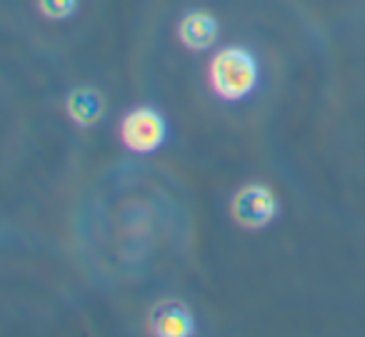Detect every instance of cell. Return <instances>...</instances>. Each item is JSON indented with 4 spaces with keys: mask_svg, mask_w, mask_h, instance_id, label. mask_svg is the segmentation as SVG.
Returning <instances> with one entry per match:
<instances>
[{
    "mask_svg": "<svg viewBox=\"0 0 365 337\" xmlns=\"http://www.w3.org/2000/svg\"><path fill=\"white\" fill-rule=\"evenodd\" d=\"M213 90L225 100H240L258 85V63L253 53L240 46H228L210 63Z\"/></svg>",
    "mask_w": 365,
    "mask_h": 337,
    "instance_id": "1",
    "label": "cell"
},
{
    "mask_svg": "<svg viewBox=\"0 0 365 337\" xmlns=\"http://www.w3.org/2000/svg\"><path fill=\"white\" fill-rule=\"evenodd\" d=\"M120 138L130 150L153 152L165 140V120L153 108H135L123 120Z\"/></svg>",
    "mask_w": 365,
    "mask_h": 337,
    "instance_id": "2",
    "label": "cell"
},
{
    "mask_svg": "<svg viewBox=\"0 0 365 337\" xmlns=\"http://www.w3.org/2000/svg\"><path fill=\"white\" fill-rule=\"evenodd\" d=\"M275 215V195L265 185H248L235 195L233 217L243 227H263Z\"/></svg>",
    "mask_w": 365,
    "mask_h": 337,
    "instance_id": "3",
    "label": "cell"
},
{
    "mask_svg": "<svg viewBox=\"0 0 365 337\" xmlns=\"http://www.w3.org/2000/svg\"><path fill=\"white\" fill-rule=\"evenodd\" d=\"M218 38V21L205 11H190L180 21V41L190 51H205Z\"/></svg>",
    "mask_w": 365,
    "mask_h": 337,
    "instance_id": "4",
    "label": "cell"
},
{
    "mask_svg": "<svg viewBox=\"0 0 365 337\" xmlns=\"http://www.w3.org/2000/svg\"><path fill=\"white\" fill-rule=\"evenodd\" d=\"M153 330L158 335L168 337H182L193 332V315L178 302H165L153 315Z\"/></svg>",
    "mask_w": 365,
    "mask_h": 337,
    "instance_id": "5",
    "label": "cell"
},
{
    "mask_svg": "<svg viewBox=\"0 0 365 337\" xmlns=\"http://www.w3.org/2000/svg\"><path fill=\"white\" fill-rule=\"evenodd\" d=\"M68 113H71L73 123L83 128H91L101 120L103 115V98L101 93H96L93 88H81L73 90L68 98Z\"/></svg>",
    "mask_w": 365,
    "mask_h": 337,
    "instance_id": "6",
    "label": "cell"
},
{
    "mask_svg": "<svg viewBox=\"0 0 365 337\" xmlns=\"http://www.w3.org/2000/svg\"><path fill=\"white\" fill-rule=\"evenodd\" d=\"M76 8H78V0H41V11L51 21H63V18L73 16Z\"/></svg>",
    "mask_w": 365,
    "mask_h": 337,
    "instance_id": "7",
    "label": "cell"
}]
</instances>
